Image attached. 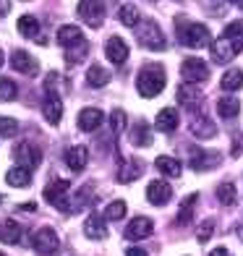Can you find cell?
<instances>
[{"instance_id":"cell-5","label":"cell","mask_w":243,"mask_h":256,"mask_svg":"<svg viewBox=\"0 0 243 256\" xmlns=\"http://www.w3.org/2000/svg\"><path fill=\"white\" fill-rule=\"evenodd\" d=\"M32 246L40 256H52V254H58V248H60V238H58V232L52 228H40L32 238Z\"/></svg>"},{"instance_id":"cell-2","label":"cell","mask_w":243,"mask_h":256,"mask_svg":"<svg viewBox=\"0 0 243 256\" xmlns=\"http://www.w3.org/2000/svg\"><path fill=\"white\" fill-rule=\"evenodd\" d=\"M165 68L160 63H152V66H144L142 71H138V78H136V89L142 97H157L162 89H165Z\"/></svg>"},{"instance_id":"cell-4","label":"cell","mask_w":243,"mask_h":256,"mask_svg":"<svg viewBox=\"0 0 243 256\" xmlns=\"http://www.w3.org/2000/svg\"><path fill=\"white\" fill-rule=\"evenodd\" d=\"M136 37H138V42H142L146 50H165V44H168L165 34H162V29L154 24V21H144V24H138Z\"/></svg>"},{"instance_id":"cell-43","label":"cell","mask_w":243,"mask_h":256,"mask_svg":"<svg viewBox=\"0 0 243 256\" xmlns=\"http://www.w3.org/2000/svg\"><path fill=\"white\" fill-rule=\"evenodd\" d=\"M210 256H230V254H228V248H214Z\"/></svg>"},{"instance_id":"cell-19","label":"cell","mask_w":243,"mask_h":256,"mask_svg":"<svg viewBox=\"0 0 243 256\" xmlns=\"http://www.w3.org/2000/svg\"><path fill=\"white\" fill-rule=\"evenodd\" d=\"M178 123H180V118H178V110H176V108L160 110V112H157V120H154L157 131H162V134H172V131L178 128Z\"/></svg>"},{"instance_id":"cell-15","label":"cell","mask_w":243,"mask_h":256,"mask_svg":"<svg viewBox=\"0 0 243 256\" xmlns=\"http://www.w3.org/2000/svg\"><path fill=\"white\" fill-rule=\"evenodd\" d=\"M105 55L110 58V63L120 66V63L128 60V44H126V40H120V37H110L108 44H105Z\"/></svg>"},{"instance_id":"cell-20","label":"cell","mask_w":243,"mask_h":256,"mask_svg":"<svg viewBox=\"0 0 243 256\" xmlns=\"http://www.w3.org/2000/svg\"><path fill=\"white\" fill-rule=\"evenodd\" d=\"M191 134L199 136V138H212V136H217V128H214V123L206 118V115L196 112L191 118Z\"/></svg>"},{"instance_id":"cell-7","label":"cell","mask_w":243,"mask_h":256,"mask_svg":"<svg viewBox=\"0 0 243 256\" xmlns=\"http://www.w3.org/2000/svg\"><path fill=\"white\" fill-rule=\"evenodd\" d=\"M180 74L188 84H202V81L210 78V66H206L202 58H186L180 63Z\"/></svg>"},{"instance_id":"cell-6","label":"cell","mask_w":243,"mask_h":256,"mask_svg":"<svg viewBox=\"0 0 243 256\" xmlns=\"http://www.w3.org/2000/svg\"><path fill=\"white\" fill-rule=\"evenodd\" d=\"M105 3L102 0H81L78 3V16L84 18V24H89L92 29H100L105 21Z\"/></svg>"},{"instance_id":"cell-46","label":"cell","mask_w":243,"mask_h":256,"mask_svg":"<svg viewBox=\"0 0 243 256\" xmlns=\"http://www.w3.org/2000/svg\"><path fill=\"white\" fill-rule=\"evenodd\" d=\"M0 256H3V254H0Z\"/></svg>"},{"instance_id":"cell-25","label":"cell","mask_w":243,"mask_h":256,"mask_svg":"<svg viewBox=\"0 0 243 256\" xmlns=\"http://www.w3.org/2000/svg\"><path fill=\"white\" fill-rule=\"evenodd\" d=\"M128 138H131V144H134V146H149V144H152V134H149V126H146L144 120L134 123Z\"/></svg>"},{"instance_id":"cell-32","label":"cell","mask_w":243,"mask_h":256,"mask_svg":"<svg viewBox=\"0 0 243 256\" xmlns=\"http://www.w3.org/2000/svg\"><path fill=\"white\" fill-rule=\"evenodd\" d=\"M240 86H243V71H240V68H233V71H228L222 76V89L225 92H236Z\"/></svg>"},{"instance_id":"cell-28","label":"cell","mask_w":243,"mask_h":256,"mask_svg":"<svg viewBox=\"0 0 243 256\" xmlns=\"http://www.w3.org/2000/svg\"><path fill=\"white\" fill-rule=\"evenodd\" d=\"M240 110V102L236 97H222L217 102V112H220V118H236Z\"/></svg>"},{"instance_id":"cell-41","label":"cell","mask_w":243,"mask_h":256,"mask_svg":"<svg viewBox=\"0 0 243 256\" xmlns=\"http://www.w3.org/2000/svg\"><path fill=\"white\" fill-rule=\"evenodd\" d=\"M126 256H146V251L144 248H128V251H126Z\"/></svg>"},{"instance_id":"cell-35","label":"cell","mask_w":243,"mask_h":256,"mask_svg":"<svg viewBox=\"0 0 243 256\" xmlns=\"http://www.w3.org/2000/svg\"><path fill=\"white\" fill-rule=\"evenodd\" d=\"M16 81H10V78H0V102H10V100H16Z\"/></svg>"},{"instance_id":"cell-24","label":"cell","mask_w":243,"mask_h":256,"mask_svg":"<svg viewBox=\"0 0 243 256\" xmlns=\"http://www.w3.org/2000/svg\"><path fill=\"white\" fill-rule=\"evenodd\" d=\"M6 183L14 186V188H26V186L32 183V172L26 168H10L6 172Z\"/></svg>"},{"instance_id":"cell-8","label":"cell","mask_w":243,"mask_h":256,"mask_svg":"<svg viewBox=\"0 0 243 256\" xmlns=\"http://www.w3.org/2000/svg\"><path fill=\"white\" fill-rule=\"evenodd\" d=\"M68 180H55L52 186H48L44 188V199H48V204H52L55 209H63V212H68Z\"/></svg>"},{"instance_id":"cell-26","label":"cell","mask_w":243,"mask_h":256,"mask_svg":"<svg viewBox=\"0 0 243 256\" xmlns=\"http://www.w3.org/2000/svg\"><path fill=\"white\" fill-rule=\"evenodd\" d=\"M154 168L162 172V176H170V178H178L180 176V162L176 157H157L154 160Z\"/></svg>"},{"instance_id":"cell-36","label":"cell","mask_w":243,"mask_h":256,"mask_svg":"<svg viewBox=\"0 0 243 256\" xmlns=\"http://www.w3.org/2000/svg\"><path fill=\"white\" fill-rule=\"evenodd\" d=\"M86 55H89V50H86V42H84V44H76V48L66 50V60L68 63H81Z\"/></svg>"},{"instance_id":"cell-9","label":"cell","mask_w":243,"mask_h":256,"mask_svg":"<svg viewBox=\"0 0 243 256\" xmlns=\"http://www.w3.org/2000/svg\"><path fill=\"white\" fill-rule=\"evenodd\" d=\"M42 112H44V118H48L50 126H58L63 118V100L58 92H48L44 94V104H42Z\"/></svg>"},{"instance_id":"cell-23","label":"cell","mask_w":243,"mask_h":256,"mask_svg":"<svg viewBox=\"0 0 243 256\" xmlns=\"http://www.w3.org/2000/svg\"><path fill=\"white\" fill-rule=\"evenodd\" d=\"M86 162H89V152H86V146H74V149H68V154H66V165L71 168L74 172H81L86 168Z\"/></svg>"},{"instance_id":"cell-10","label":"cell","mask_w":243,"mask_h":256,"mask_svg":"<svg viewBox=\"0 0 243 256\" xmlns=\"http://www.w3.org/2000/svg\"><path fill=\"white\" fill-rule=\"evenodd\" d=\"M14 157L21 162V168H26V170H34L42 162V152L34 144H26V142L14 149Z\"/></svg>"},{"instance_id":"cell-30","label":"cell","mask_w":243,"mask_h":256,"mask_svg":"<svg viewBox=\"0 0 243 256\" xmlns=\"http://www.w3.org/2000/svg\"><path fill=\"white\" fill-rule=\"evenodd\" d=\"M217 202L222 204V206H233L236 204V186L230 183V180L217 186Z\"/></svg>"},{"instance_id":"cell-34","label":"cell","mask_w":243,"mask_h":256,"mask_svg":"<svg viewBox=\"0 0 243 256\" xmlns=\"http://www.w3.org/2000/svg\"><path fill=\"white\" fill-rule=\"evenodd\" d=\"M194 204H196V194H194V196H188V199L180 204V212H178V220H176V225H188V222H191V214H194Z\"/></svg>"},{"instance_id":"cell-13","label":"cell","mask_w":243,"mask_h":256,"mask_svg":"<svg viewBox=\"0 0 243 256\" xmlns=\"http://www.w3.org/2000/svg\"><path fill=\"white\" fill-rule=\"evenodd\" d=\"M152 230H154V225H152L149 217H134L128 222V228H126V238L128 240H142V238L152 236Z\"/></svg>"},{"instance_id":"cell-3","label":"cell","mask_w":243,"mask_h":256,"mask_svg":"<svg viewBox=\"0 0 243 256\" xmlns=\"http://www.w3.org/2000/svg\"><path fill=\"white\" fill-rule=\"evenodd\" d=\"M178 42L186 48H206L212 44V34L204 24H186L183 18H178Z\"/></svg>"},{"instance_id":"cell-45","label":"cell","mask_w":243,"mask_h":256,"mask_svg":"<svg viewBox=\"0 0 243 256\" xmlns=\"http://www.w3.org/2000/svg\"><path fill=\"white\" fill-rule=\"evenodd\" d=\"M0 66H3V50H0Z\"/></svg>"},{"instance_id":"cell-1","label":"cell","mask_w":243,"mask_h":256,"mask_svg":"<svg viewBox=\"0 0 243 256\" xmlns=\"http://www.w3.org/2000/svg\"><path fill=\"white\" fill-rule=\"evenodd\" d=\"M240 50H243V21H233L222 32V37H217L212 42V58H214V63H228Z\"/></svg>"},{"instance_id":"cell-14","label":"cell","mask_w":243,"mask_h":256,"mask_svg":"<svg viewBox=\"0 0 243 256\" xmlns=\"http://www.w3.org/2000/svg\"><path fill=\"white\" fill-rule=\"evenodd\" d=\"M58 42L63 44V50H71V48H76V44H84L86 40H84V32H81L78 26L66 24V26L58 29Z\"/></svg>"},{"instance_id":"cell-40","label":"cell","mask_w":243,"mask_h":256,"mask_svg":"<svg viewBox=\"0 0 243 256\" xmlns=\"http://www.w3.org/2000/svg\"><path fill=\"white\" fill-rule=\"evenodd\" d=\"M123 126H126L123 110H112V131H115V134H123Z\"/></svg>"},{"instance_id":"cell-18","label":"cell","mask_w":243,"mask_h":256,"mask_svg":"<svg viewBox=\"0 0 243 256\" xmlns=\"http://www.w3.org/2000/svg\"><path fill=\"white\" fill-rule=\"evenodd\" d=\"M84 236L92 238V240H102L108 238V225H105V217L100 214H89L84 220Z\"/></svg>"},{"instance_id":"cell-29","label":"cell","mask_w":243,"mask_h":256,"mask_svg":"<svg viewBox=\"0 0 243 256\" xmlns=\"http://www.w3.org/2000/svg\"><path fill=\"white\" fill-rule=\"evenodd\" d=\"M142 162H136V160H131V162H126V165L120 168V172H118V180L120 183H131V180H136L138 176H142Z\"/></svg>"},{"instance_id":"cell-21","label":"cell","mask_w":243,"mask_h":256,"mask_svg":"<svg viewBox=\"0 0 243 256\" xmlns=\"http://www.w3.org/2000/svg\"><path fill=\"white\" fill-rule=\"evenodd\" d=\"M178 102L194 112V110H199V104H202V92L191 84H183V86H178Z\"/></svg>"},{"instance_id":"cell-27","label":"cell","mask_w":243,"mask_h":256,"mask_svg":"<svg viewBox=\"0 0 243 256\" xmlns=\"http://www.w3.org/2000/svg\"><path fill=\"white\" fill-rule=\"evenodd\" d=\"M16 26H18V32L24 34V37H29L34 42L42 37V34H40V24H37V18H34V16H21Z\"/></svg>"},{"instance_id":"cell-12","label":"cell","mask_w":243,"mask_h":256,"mask_svg":"<svg viewBox=\"0 0 243 256\" xmlns=\"http://www.w3.org/2000/svg\"><path fill=\"white\" fill-rule=\"evenodd\" d=\"M146 199L152 202L154 206H165L172 199V188H170L165 180H152V183L146 186Z\"/></svg>"},{"instance_id":"cell-44","label":"cell","mask_w":243,"mask_h":256,"mask_svg":"<svg viewBox=\"0 0 243 256\" xmlns=\"http://www.w3.org/2000/svg\"><path fill=\"white\" fill-rule=\"evenodd\" d=\"M233 6H238V8H243V0H230Z\"/></svg>"},{"instance_id":"cell-22","label":"cell","mask_w":243,"mask_h":256,"mask_svg":"<svg viewBox=\"0 0 243 256\" xmlns=\"http://www.w3.org/2000/svg\"><path fill=\"white\" fill-rule=\"evenodd\" d=\"M21 236H24V228H21L16 220H3V222H0V240L3 243L14 246V243L21 240Z\"/></svg>"},{"instance_id":"cell-33","label":"cell","mask_w":243,"mask_h":256,"mask_svg":"<svg viewBox=\"0 0 243 256\" xmlns=\"http://www.w3.org/2000/svg\"><path fill=\"white\" fill-rule=\"evenodd\" d=\"M118 18H120V24H126V26H138V8L134 3H126L120 8Z\"/></svg>"},{"instance_id":"cell-37","label":"cell","mask_w":243,"mask_h":256,"mask_svg":"<svg viewBox=\"0 0 243 256\" xmlns=\"http://www.w3.org/2000/svg\"><path fill=\"white\" fill-rule=\"evenodd\" d=\"M105 217L108 220H123L126 217V202H112L105 206Z\"/></svg>"},{"instance_id":"cell-11","label":"cell","mask_w":243,"mask_h":256,"mask_svg":"<svg viewBox=\"0 0 243 256\" xmlns=\"http://www.w3.org/2000/svg\"><path fill=\"white\" fill-rule=\"evenodd\" d=\"M10 66H14L18 74H24V76H37L40 74V63L34 60L26 50H16L14 55H10Z\"/></svg>"},{"instance_id":"cell-16","label":"cell","mask_w":243,"mask_h":256,"mask_svg":"<svg viewBox=\"0 0 243 256\" xmlns=\"http://www.w3.org/2000/svg\"><path fill=\"white\" fill-rule=\"evenodd\" d=\"M188 165L194 170H210L220 165V157L217 152H204V149H191V157H188Z\"/></svg>"},{"instance_id":"cell-42","label":"cell","mask_w":243,"mask_h":256,"mask_svg":"<svg viewBox=\"0 0 243 256\" xmlns=\"http://www.w3.org/2000/svg\"><path fill=\"white\" fill-rule=\"evenodd\" d=\"M8 10H10V3H8V0H0V16H6Z\"/></svg>"},{"instance_id":"cell-17","label":"cell","mask_w":243,"mask_h":256,"mask_svg":"<svg viewBox=\"0 0 243 256\" xmlns=\"http://www.w3.org/2000/svg\"><path fill=\"white\" fill-rule=\"evenodd\" d=\"M102 120H105V112L97 110V108H84L78 112V128L81 131H97V128L102 126Z\"/></svg>"},{"instance_id":"cell-31","label":"cell","mask_w":243,"mask_h":256,"mask_svg":"<svg viewBox=\"0 0 243 256\" xmlns=\"http://www.w3.org/2000/svg\"><path fill=\"white\" fill-rule=\"evenodd\" d=\"M86 81H89V86H105L110 81V74L102 66H92L86 71Z\"/></svg>"},{"instance_id":"cell-39","label":"cell","mask_w":243,"mask_h":256,"mask_svg":"<svg viewBox=\"0 0 243 256\" xmlns=\"http://www.w3.org/2000/svg\"><path fill=\"white\" fill-rule=\"evenodd\" d=\"M212 232H214V222L212 220H204V222L199 225V232H196V238H199V243H206L212 238Z\"/></svg>"},{"instance_id":"cell-38","label":"cell","mask_w":243,"mask_h":256,"mask_svg":"<svg viewBox=\"0 0 243 256\" xmlns=\"http://www.w3.org/2000/svg\"><path fill=\"white\" fill-rule=\"evenodd\" d=\"M16 134H18V120H14V118H0V136L10 138V136H16Z\"/></svg>"}]
</instances>
